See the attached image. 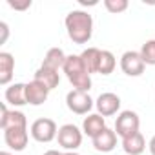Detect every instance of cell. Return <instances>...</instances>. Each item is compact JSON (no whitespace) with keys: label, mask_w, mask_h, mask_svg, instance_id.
Wrapping results in <instances>:
<instances>
[{"label":"cell","mask_w":155,"mask_h":155,"mask_svg":"<svg viewBox=\"0 0 155 155\" xmlns=\"http://www.w3.org/2000/svg\"><path fill=\"white\" fill-rule=\"evenodd\" d=\"M66 31L68 37L75 44H86L91 40L93 35V18L88 11L82 9H73L66 15Z\"/></svg>","instance_id":"cell-1"},{"label":"cell","mask_w":155,"mask_h":155,"mask_svg":"<svg viewBox=\"0 0 155 155\" xmlns=\"http://www.w3.org/2000/svg\"><path fill=\"white\" fill-rule=\"evenodd\" d=\"M62 71L66 73L68 81L73 84L75 90H81V91L91 90V75L86 71V68L81 60V55H68Z\"/></svg>","instance_id":"cell-2"},{"label":"cell","mask_w":155,"mask_h":155,"mask_svg":"<svg viewBox=\"0 0 155 155\" xmlns=\"http://www.w3.org/2000/svg\"><path fill=\"white\" fill-rule=\"evenodd\" d=\"M29 133H31V137H33L37 142H51L53 139H57L58 128H57V122H55L53 119L42 117V119H37V120L31 124Z\"/></svg>","instance_id":"cell-3"},{"label":"cell","mask_w":155,"mask_h":155,"mask_svg":"<svg viewBox=\"0 0 155 155\" xmlns=\"http://www.w3.org/2000/svg\"><path fill=\"white\" fill-rule=\"evenodd\" d=\"M139 126H140L139 115L131 110H126V111H120V115L115 120V133L120 139H126V137L139 133Z\"/></svg>","instance_id":"cell-4"},{"label":"cell","mask_w":155,"mask_h":155,"mask_svg":"<svg viewBox=\"0 0 155 155\" xmlns=\"http://www.w3.org/2000/svg\"><path fill=\"white\" fill-rule=\"evenodd\" d=\"M66 106L69 111L77 113V115H86L91 111L93 108V99L90 97L88 91H81V90H71L66 95Z\"/></svg>","instance_id":"cell-5"},{"label":"cell","mask_w":155,"mask_h":155,"mask_svg":"<svg viewBox=\"0 0 155 155\" xmlns=\"http://www.w3.org/2000/svg\"><path fill=\"white\" fill-rule=\"evenodd\" d=\"M58 144L68 150V151H75L82 144V131L77 128L75 124H64L58 128V135H57Z\"/></svg>","instance_id":"cell-6"},{"label":"cell","mask_w":155,"mask_h":155,"mask_svg":"<svg viewBox=\"0 0 155 155\" xmlns=\"http://www.w3.org/2000/svg\"><path fill=\"white\" fill-rule=\"evenodd\" d=\"M144 60L140 57L139 51H126L120 57V69L128 75V77H140L144 73Z\"/></svg>","instance_id":"cell-7"},{"label":"cell","mask_w":155,"mask_h":155,"mask_svg":"<svg viewBox=\"0 0 155 155\" xmlns=\"http://www.w3.org/2000/svg\"><path fill=\"white\" fill-rule=\"evenodd\" d=\"M0 111H2V117H0V128L9 130V128H28V119L22 111L17 110H8L6 102L0 104Z\"/></svg>","instance_id":"cell-8"},{"label":"cell","mask_w":155,"mask_h":155,"mask_svg":"<svg viewBox=\"0 0 155 155\" xmlns=\"http://www.w3.org/2000/svg\"><path fill=\"white\" fill-rule=\"evenodd\" d=\"M95 108L99 111V115L102 117H111L115 115L119 110H120V97L111 93V91H106V93H101L97 102H95Z\"/></svg>","instance_id":"cell-9"},{"label":"cell","mask_w":155,"mask_h":155,"mask_svg":"<svg viewBox=\"0 0 155 155\" xmlns=\"http://www.w3.org/2000/svg\"><path fill=\"white\" fill-rule=\"evenodd\" d=\"M28 139H29L28 128H9V130H4V140L15 151H24L26 146H28Z\"/></svg>","instance_id":"cell-10"},{"label":"cell","mask_w":155,"mask_h":155,"mask_svg":"<svg viewBox=\"0 0 155 155\" xmlns=\"http://www.w3.org/2000/svg\"><path fill=\"white\" fill-rule=\"evenodd\" d=\"M48 97H49V90L42 82H38V81L33 79L31 82L26 84V99H28V104L40 106V104H44L48 101Z\"/></svg>","instance_id":"cell-11"},{"label":"cell","mask_w":155,"mask_h":155,"mask_svg":"<svg viewBox=\"0 0 155 155\" xmlns=\"http://www.w3.org/2000/svg\"><path fill=\"white\" fill-rule=\"evenodd\" d=\"M106 130V120H104V117L102 115H99V113H91V115H88L86 119H84V122H82V131L88 135V137H91V139H95L99 133H102Z\"/></svg>","instance_id":"cell-12"},{"label":"cell","mask_w":155,"mask_h":155,"mask_svg":"<svg viewBox=\"0 0 155 155\" xmlns=\"http://www.w3.org/2000/svg\"><path fill=\"white\" fill-rule=\"evenodd\" d=\"M93 140V148L97 150V151H102V153H108V151H111L115 146H117V133L113 131V130H110V128H106L102 133H99L95 139H91Z\"/></svg>","instance_id":"cell-13"},{"label":"cell","mask_w":155,"mask_h":155,"mask_svg":"<svg viewBox=\"0 0 155 155\" xmlns=\"http://www.w3.org/2000/svg\"><path fill=\"white\" fill-rule=\"evenodd\" d=\"M13 73H15V58L11 53L2 51L0 53V84L8 86L13 79Z\"/></svg>","instance_id":"cell-14"},{"label":"cell","mask_w":155,"mask_h":155,"mask_svg":"<svg viewBox=\"0 0 155 155\" xmlns=\"http://www.w3.org/2000/svg\"><path fill=\"white\" fill-rule=\"evenodd\" d=\"M4 97H6V102L11 104L13 108L15 106H26L28 104V99H26V84H22V82L11 84L6 90Z\"/></svg>","instance_id":"cell-15"},{"label":"cell","mask_w":155,"mask_h":155,"mask_svg":"<svg viewBox=\"0 0 155 155\" xmlns=\"http://www.w3.org/2000/svg\"><path fill=\"white\" fill-rule=\"evenodd\" d=\"M35 81L42 82V84L51 91V90H55V88L58 86V82H60V73L55 71V69H49V68H46V66H40V68L35 71Z\"/></svg>","instance_id":"cell-16"},{"label":"cell","mask_w":155,"mask_h":155,"mask_svg":"<svg viewBox=\"0 0 155 155\" xmlns=\"http://www.w3.org/2000/svg\"><path fill=\"white\" fill-rule=\"evenodd\" d=\"M101 55L102 51L99 48H88L81 53V60L86 68V71L91 75V73H99V68H101Z\"/></svg>","instance_id":"cell-17"},{"label":"cell","mask_w":155,"mask_h":155,"mask_svg":"<svg viewBox=\"0 0 155 155\" xmlns=\"http://www.w3.org/2000/svg\"><path fill=\"white\" fill-rule=\"evenodd\" d=\"M66 58H68V55H66L60 48H51V49H48V53H46V57H44V60H42V66L58 71V69L64 68Z\"/></svg>","instance_id":"cell-18"},{"label":"cell","mask_w":155,"mask_h":155,"mask_svg":"<svg viewBox=\"0 0 155 155\" xmlns=\"http://www.w3.org/2000/svg\"><path fill=\"white\" fill-rule=\"evenodd\" d=\"M146 148V140L142 137V133H135L131 137H126L122 139V150L128 153V155H140Z\"/></svg>","instance_id":"cell-19"},{"label":"cell","mask_w":155,"mask_h":155,"mask_svg":"<svg viewBox=\"0 0 155 155\" xmlns=\"http://www.w3.org/2000/svg\"><path fill=\"white\" fill-rule=\"evenodd\" d=\"M115 66H117L115 55H113L111 51H106V49H104L102 55H101V68H99V73H101V75H110V73H113Z\"/></svg>","instance_id":"cell-20"},{"label":"cell","mask_w":155,"mask_h":155,"mask_svg":"<svg viewBox=\"0 0 155 155\" xmlns=\"http://www.w3.org/2000/svg\"><path fill=\"white\" fill-rule=\"evenodd\" d=\"M139 53H140L144 64H148V66H155V38L146 40V42L142 44V48H140Z\"/></svg>","instance_id":"cell-21"},{"label":"cell","mask_w":155,"mask_h":155,"mask_svg":"<svg viewBox=\"0 0 155 155\" xmlns=\"http://www.w3.org/2000/svg\"><path fill=\"white\" fill-rule=\"evenodd\" d=\"M104 8L111 15H119L128 9V0H104Z\"/></svg>","instance_id":"cell-22"},{"label":"cell","mask_w":155,"mask_h":155,"mask_svg":"<svg viewBox=\"0 0 155 155\" xmlns=\"http://www.w3.org/2000/svg\"><path fill=\"white\" fill-rule=\"evenodd\" d=\"M8 6L17 11H26L31 8V0H24V2H15V0H8Z\"/></svg>","instance_id":"cell-23"},{"label":"cell","mask_w":155,"mask_h":155,"mask_svg":"<svg viewBox=\"0 0 155 155\" xmlns=\"http://www.w3.org/2000/svg\"><path fill=\"white\" fill-rule=\"evenodd\" d=\"M0 31H2V37H0V44H4L9 37V26L6 22H0Z\"/></svg>","instance_id":"cell-24"},{"label":"cell","mask_w":155,"mask_h":155,"mask_svg":"<svg viewBox=\"0 0 155 155\" xmlns=\"http://www.w3.org/2000/svg\"><path fill=\"white\" fill-rule=\"evenodd\" d=\"M148 148H150V153H151V155H155V135L150 139V142H148Z\"/></svg>","instance_id":"cell-25"},{"label":"cell","mask_w":155,"mask_h":155,"mask_svg":"<svg viewBox=\"0 0 155 155\" xmlns=\"http://www.w3.org/2000/svg\"><path fill=\"white\" fill-rule=\"evenodd\" d=\"M44 155H64V153H60V151H57V150H48Z\"/></svg>","instance_id":"cell-26"},{"label":"cell","mask_w":155,"mask_h":155,"mask_svg":"<svg viewBox=\"0 0 155 155\" xmlns=\"http://www.w3.org/2000/svg\"><path fill=\"white\" fill-rule=\"evenodd\" d=\"M64 155H79V153H77V151H66Z\"/></svg>","instance_id":"cell-27"},{"label":"cell","mask_w":155,"mask_h":155,"mask_svg":"<svg viewBox=\"0 0 155 155\" xmlns=\"http://www.w3.org/2000/svg\"><path fill=\"white\" fill-rule=\"evenodd\" d=\"M0 155H13V153H9V151H0Z\"/></svg>","instance_id":"cell-28"}]
</instances>
